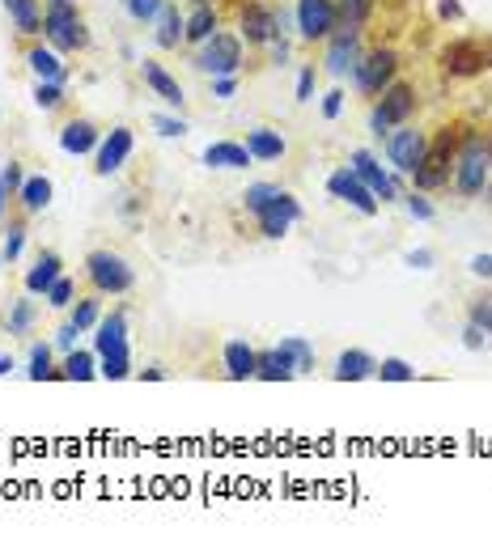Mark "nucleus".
<instances>
[{
    "instance_id": "f257e3e1",
    "label": "nucleus",
    "mask_w": 492,
    "mask_h": 551,
    "mask_svg": "<svg viewBox=\"0 0 492 551\" xmlns=\"http://www.w3.org/2000/svg\"><path fill=\"white\" fill-rule=\"evenodd\" d=\"M492 179V148L480 132H467L458 145V161H455V187L458 196H484V187Z\"/></svg>"
},
{
    "instance_id": "f03ea898",
    "label": "nucleus",
    "mask_w": 492,
    "mask_h": 551,
    "mask_svg": "<svg viewBox=\"0 0 492 551\" xmlns=\"http://www.w3.org/2000/svg\"><path fill=\"white\" fill-rule=\"evenodd\" d=\"M458 145H463L458 128H442L437 132V140L425 148V161L412 170L420 191H437V187L450 183V170H455V161H458Z\"/></svg>"
},
{
    "instance_id": "7ed1b4c3",
    "label": "nucleus",
    "mask_w": 492,
    "mask_h": 551,
    "mask_svg": "<svg viewBox=\"0 0 492 551\" xmlns=\"http://www.w3.org/2000/svg\"><path fill=\"white\" fill-rule=\"evenodd\" d=\"M43 35L64 51L89 47V30H86V22H81V13H77L73 0H51L47 13H43Z\"/></svg>"
},
{
    "instance_id": "20e7f679",
    "label": "nucleus",
    "mask_w": 492,
    "mask_h": 551,
    "mask_svg": "<svg viewBox=\"0 0 492 551\" xmlns=\"http://www.w3.org/2000/svg\"><path fill=\"white\" fill-rule=\"evenodd\" d=\"M437 64H442L446 77H480L492 68V47L484 38H455L442 47Z\"/></svg>"
},
{
    "instance_id": "39448f33",
    "label": "nucleus",
    "mask_w": 492,
    "mask_h": 551,
    "mask_svg": "<svg viewBox=\"0 0 492 551\" xmlns=\"http://www.w3.org/2000/svg\"><path fill=\"white\" fill-rule=\"evenodd\" d=\"M98 352L102 378H128V322H123V314L98 322Z\"/></svg>"
},
{
    "instance_id": "423d86ee",
    "label": "nucleus",
    "mask_w": 492,
    "mask_h": 551,
    "mask_svg": "<svg viewBox=\"0 0 492 551\" xmlns=\"http://www.w3.org/2000/svg\"><path fill=\"white\" fill-rule=\"evenodd\" d=\"M412 110H416V89H412V86H395V81H391V86L382 89V102L374 107V115H369V128H374L378 136L395 132V128L412 115Z\"/></svg>"
},
{
    "instance_id": "0eeeda50",
    "label": "nucleus",
    "mask_w": 492,
    "mask_h": 551,
    "mask_svg": "<svg viewBox=\"0 0 492 551\" xmlns=\"http://www.w3.org/2000/svg\"><path fill=\"white\" fill-rule=\"evenodd\" d=\"M86 276L98 293H128L132 289V268L119 255H111V250H94L86 259Z\"/></svg>"
},
{
    "instance_id": "6e6552de",
    "label": "nucleus",
    "mask_w": 492,
    "mask_h": 551,
    "mask_svg": "<svg viewBox=\"0 0 492 551\" xmlns=\"http://www.w3.org/2000/svg\"><path fill=\"white\" fill-rule=\"evenodd\" d=\"M196 64L212 77H234L242 68V43L234 35H212L204 38V51L196 56Z\"/></svg>"
},
{
    "instance_id": "1a4fd4ad",
    "label": "nucleus",
    "mask_w": 492,
    "mask_h": 551,
    "mask_svg": "<svg viewBox=\"0 0 492 551\" xmlns=\"http://www.w3.org/2000/svg\"><path fill=\"white\" fill-rule=\"evenodd\" d=\"M395 73H399V56H395L391 47L369 51L365 60L357 64V86H361V94H382V89L395 81Z\"/></svg>"
},
{
    "instance_id": "9d476101",
    "label": "nucleus",
    "mask_w": 492,
    "mask_h": 551,
    "mask_svg": "<svg viewBox=\"0 0 492 551\" xmlns=\"http://www.w3.org/2000/svg\"><path fill=\"white\" fill-rule=\"evenodd\" d=\"M425 148H429V136L420 132V128H395L386 136V153H391L395 170H404V174H412L425 161Z\"/></svg>"
},
{
    "instance_id": "9b49d317",
    "label": "nucleus",
    "mask_w": 492,
    "mask_h": 551,
    "mask_svg": "<svg viewBox=\"0 0 492 551\" xmlns=\"http://www.w3.org/2000/svg\"><path fill=\"white\" fill-rule=\"evenodd\" d=\"M335 0H302L297 5V30H302V38H332L335 30Z\"/></svg>"
},
{
    "instance_id": "f8f14e48",
    "label": "nucleus",
    "mask_w": 492,
    "mask_h": 551,
    "mask_svg": "<svg viewBox=\"0 0 492 551\" xmlns=\"http://www.w3.org/2000/svg\"><path fill=\"white\" fill-rule=\"evenodd\" d=\"M238 22H242L246 43H272V38L281 35L284 17H281L276 9H268V5H259V0H251V5H242V13H238Z\"/></svg>"
},
{
    "instance_id": "ddd939ff",
    "label": "nucleus",
    "mask_w": 492,
    "mask_h": 551,
    "mask_svg": "<svg viewBox=\"0 0 492 551\" xmlns=\"http://www.w3.org/2000/svg\"><path fill=\"white\" fill-rule=\"evenodd\" d=\"M361 30H340V35H332V43H327V73L332 77H344V73H357L361 64Z\"/></svg>"
},
{
    "instance_id": "4468645a",
    "label": "nucleus",
    "mask_w": 492,
    "mask_h": 551,
    "mask_svg": "<svg viewBox=\"0 0 492 551\" xmlns=\"http://www.w3.org/2000/svg\"><path fill=\"white\" fill-rule=\"evenodd\" d=\"M297 217H302V204H297L289 191H281L268 209H259V230H263V238H284Z\"/></svg>"
},
{
    "instance_id": "2eb2a0df",
    "label": "nucleus",
    "mask_w": 492,
    "mask_h": 551,
    "mask_svg": "<svg viewBox=\"0 0 492 551\" xmlns=\"http://www.w3.org/2000/svg\"><path fill=\"white\" fill-rule=\"evenodd\" d=\"M327 187H332V196L348 199L353 209H361V212H378V196H374V191H369V187L361 183L357 170H335L332 179H327Z\"/></svg>"
},
{
    "instance_id": "dca6fc26",
    "label": "nucleus",
    "mask_w": 492,
    "mask_h": 551,
    "mask_svg": "<svg viewBox=\"0 0 492 551\" xmlns=\"http://www.w3.org/2000/svg\"><path fill=\"white\" fill-rule=\"evenodd\" d=\"M353 170H357V179L369 187V191H374V196L382 199V204H386V199H395V183L386 179V174H382V166H378L374 158H369L365 148H361V153H353Z\"/></svg>"
},
{
    "instance_id": "f3484780",
    "label": "nucleus",
    "mask_w": 492,
    "mask_h": 551,
    "mask_svg": "<svg viewBox=\"0 0 492 551\" xmlns=\"http://www.w3.org/2000/svg\"><path fill=\"white\" fill-rule=\"evenodd\" d=\"M132 153V128H115L98 148V174H115Z\"/></svg>"
},
{
    "instance_id": "a211bd4d",
    "label": "nucleus",
    "mask_w": 492,
    "mask_h": 551,
    "mask_svg": "<svg viewBox=\"0 0 492 551\" xmlns=\"http://www.w3.org/2000/svg\"><path fill=\"white\" fill-rule=\"evenodd\" d=\"M255 365H259V352L251 343H242V340L225 343V378H234V382L255 378Z\"/></svg>"
},
{
    "instance_id": "6ab92c4d",
    "label": "nucleus",
    "mask_w": 492,
    "mask_h": 551,
    "mask_svg": "<svg viewBox=\"0 0 492 551\" xmlns=\"http://www.w3.org/2000/svg\"><path fill=\"white\" fill-rule=\"evenodd\" d=\"M204 161L209 166H217V170H246L251 166V153H246V145H234V140H217V145L204 148Z\"/></svg>"
},
{
    "instance_id": "aec40b11",
    "label": "nucleus",
    "mask_w": 492,
    "mask_h": 551,
    "mask_svg": "<svg viewBox=\"0 0 492 551\" xmlns=\"http://www.w3.org/2000/svg\"><path fill=\"white\" fill-rule=\"evenodd\" d=\"M140 73H145L149 89H153V94H158L161 102H170V107H183V86H179V81H174V77L166 73L161 64L145 60V64H140Z\"/></svg>"
},
{
    "instance_id": "412c9836",
    "label": "nucleus",
    "mask_w": 492,
    "mask_h": 551,
    "mask_svg": "<svg viewBox=\"0 0 492 551\" xmlns=\"http://www.w3.org/2000/svg\"><path fill=\"white\" fill-rule=\"evenodd\" d=\"M297 373L293 356L284 352V348H268V352H259V365H255V378L263 382H289Z\"/></svg>"
},
{
    "instance_id": "4be33fe9",
    "label": "nucleus",
    "mask_w": 492,
    "mask_h": 551,
    "mask_svg": "<svg viewBox=\"0 0 492 551\" xmlns=\"http://www.w3.org/2000/svg\"><path fill=\"white\" fill-rule=\"evenodd\" d=\"M374 373H378V361L369 352H361V348H353V352H344L335 361V378L340 382H361V378H374Z\"/></svg>"
},
{
    "instance_id": "5701e85b",
    "label": "nucleus",
    "mask_w": 492,
    "mask_h": 551,
    "mask_svg": "<svg viewBox=\"0 0 492 551\" xmlns=\"http://www.w3.org/2000/svg\"><path fill=\"white\" fill-rule=\"evenodd\" d=\"M246 153L255 161H281L284 158V136L281 132H268V128H255L246 136Z\"/></svg>"
},
{
    "instance_id": "b1692460",
    "label": "nucleus",
    "mask_w": 492,
    "mask_h": 551,
    "mask_svg": "<svg viewBox=\"0 0 492 551\" xmlns=\"http://www.w3.org/2000/svg\"><path fill=\"white\" fill-rule=\"evenodd\" d=\"M60 145H64V153H89V148L98 145V128L89 119H73L60 132Z\"/></svg>"
},
{
    "instance_id": "393cba45",
    "label": "nucleus",
    "mask_w": 492,
    "mask_h": 551,
    "mask_svg": "<svg viewBox=\"0 0 492 551\" xmlns=\"http://www.w3.org/2000/svg\"><path fill=\"white\" fill-rule=\"evenodd\" d=\"M56 281H60V255H43L26 271V293H47Z\"/></svg>"
},
{
    "instance_id": "a878e982",
    "label": "nucleus",
    "mask_w": 492,
    "mask_h": 551,
    "mask_svg": "<svg viewBox=\"0 0 492 551\" xmlns=\"http://www.w3.org/2000/svg\"><path fill=\"white\" fill-rule=\"evenodd\" d=\"M9 17L17 22V35H43V13H38V0H5Z\"/></svg>"
},
{
    "instance_id": "bb28decb",
    "label": "nucleus",
    "mask_w": 492,
    "mask_h": 551,
    "mask_svg": "<svg viewBox=\"0 0 492 551\" xmlns=\"http://www.w3.org/2000/svg\"><path fill=\"white\" fill-rule=\"evenodd\" d=\"M26 64L35 68L38 81H64V64H60V56H56V51L30 47V51H26Z\"/></svg>"
},
{
    "instance_id": "cd10ccee",
    "label": "nucleus",
    "mask_w": 492,
    "mask_h": 551,
    "mask_svg": "<svg viewBox=\"0 0 492 551\" xmlns=\"http://www.w3.org/2000/svg\"><path fill=\"white\" fill-rule=\"evenodd\" d=\"M217 35V13H212V5H196V13L187 17V30L183 38L187 43H204V38Z\"/></svg>"
},
{
    "instance_id": "c85d7f7f",
    "label": "nucleus",
    "mask_w": 492,
    "mask_h": 551,
    "mask_svg": "<svg viewBox=\"0 0 492 551\" xmlns=\"http://www.w3.org/2000/svg\"><path fill=\"white\" fill-rule=\"evenodd\" d=\"M183 30H187V22L179 17V9H174V5H161V13H158V47H179Z\"/></svg>"
},
{
    "instance_id": "c756f323",
    "label": "nucleus",
    "mask_w": 492,
    "mask_h": 551,
    "mask_svg": "<svg viewBox=\"0 0 492 551\" xmlns=\"http://www.w3.org/2000/svg\"><path fill=\"white\" fill-rule=\"evenodd\" d=\"M374 13V0H335V22L348 26V30H361Z\"/></svg>"
},
{
    "instance_id": "7c9ffc66",
    "label": "nucleus",
    "mask_w": 492,
    "mask_h": 551,
    "mask_svg": "<svg viewBox=\"0 0 492 551\" xmlns=\"http://www.w3.org/2000/svg\"><path fill=\"white\" fill-rule=\"evenodd\" d=\"M51 204V183L38 174V179H26L22 183V209L26 212H43Z\"/></svg>"
},
{
    "instance_id": "2f4dec72",
    "label": "nucleus",
    "mask_w": 492,
    "mask_h": 551,
    "mask_svg": "<svg viewBox=\"0 0 492 551\" xmlns=\"http://www.w3.org/2000/svg\"><path fill=\"white\" fill-rule=\"evenodd\" d=\"M281 196V187H272V183H255V187H246V196H242V204L251 212H259V209H268L272 199Z\"/></svg>"
},
{
    "instance_id": "473e14b6",
    "label": "nucleus",
    "mask_w": 492,
    "mask_h": 551,
    "mask_svg": "<svg viewBox=\"0 0 492 551\" xmlns=\"http://www.w3.org/2000/svg\"><path fill=\"white\" fill-rule=\"evenodd\" d=\"M64 378L89 382V378H94V356H89V352H73V356H68V365H64Z\"/></svg>"
},
{
    "instance_id": "72a5a7b5",
    "label": "nucleus",
    "mask_w": 492,
    "mask_h": 551,
    "mask_svg": "<svg viewBox=\"0 0 492 551\" xmlns=\"http://www.w3.org/2000/svg\"><path fill=\"white\" fill-rule=\"evenodd\" d=\"M378 378H386V382H412V378H416V369L407 365V361H399V356H391V361H382V365H378Z\"/></svg>"
},
{
    "instance_id": "f704fd0d",
    "label": "nucleus",
    "mask_w": 492,
    "mask_h": 551,
    "mask_svg": "<svg viewBox=\"0 0 492 551\" xmlns=\"http://www.w3.org/2000/svg\"><path fill=\"white\" fill-rule=\"evenodd\" d=\"M281 348H284V352H289V356H293L297 373H302V369H314V348H310L306 340H284Z\"/></svg>"
},
{
    "instance_id": "c9c22d12",
    "label": "nucleus",
    "mask_w": 492,
    "mask_h": 551,
    "mask_svg": "<svg viewBox=\"0 0 492 551\" xmlns=\"http://www.w3.org/2000/svg\"><path fill=\"white\" fill-rule=\"evenodd\" d=\"M98 310H102L98 297H86V301L73 310V327H77V331H89L94 322H98Z\"/></svg>"
},
{
    "instance_id": "e433bc0d",
    "label": "nucleus",
    "mask_w": 492,
    "mask_h": 551,
    "mask_svg": "<svg viewBox=\"0 0 492 551\" xmlns=\"http://www.w3.org/2000/svg\"><path fill=\"white\" fill-rule=\"evenodd\" d=\"M30 378L43 382V378H56V369H51V352L43 343H35V352H30Z\"/></svg>"
},
{
    "instance_id": "4c0bfd02",
    "label": "nucleus",
    "mask_w": 492,
    "mask_h": 551,
    "mask_svg": "<svg viewBox=\"0 0 492 551\" xmlns=\"http://www.w3.org/2000/svg\"><path fill=\"white\" fill-rule=\"evenodd\" d=\"M35 102L43 110H56L64 102V89H60V81H38V89H35Z\"/></svg>"
},
{
    "instance_id": "58836bf2",
    "label": "nucleus",
    "mask_w": 492,
    "mask_h": 551,
    "mask_svg": "<svg viewBox=\"0 0 492 551\" xmlns=\"http://www.w3.org/2000/svg\"><path fill=\"white\" fill-rule=\"evenodd\" d=\"M17 187H22V170H17V166H5V174H0V230H5V196H9V191H17Z\"/></svg>"
},
{
    "instance_id": "ea45409f",
    "label": "nucleus",
    "mask_w": 492,
    "mask_h": 551,
    "mask_svg": "<svg viewBox=\"0 0 492 551\" xmlns=\"http://www.w3.org/2000/svg\"><path fill=\"white\" fill-rule=\"evenodd\" d=\"M471 322H476L484 335H492V297H476V301H471Z\"/></svg>"
},
{
    "instance_id": "a19ab883",
    "label": "nucleus",
    "mask_w": 492,
    "mask_h": 551,
    "mask_svg": "<svg viewBox=\"0 0 492 551\" xmlns=\"http://www.w3.org/2000/svg\"><path fill=\"white\" fill-rule=\"evenodd\" d=\"M47 306H56V310H64V306H73V281H56L47 289Z\"/></svg>"
},
{
    "instance_id": "79ce46f5",
    "label": "nucleus",
    "mask_w": 492,
    "mask_h": 551,
    "mask_svg": "<svg viewBox=\"0 0 492 551\" xmlns=\"http://www.w3.org/2000/svg\"><path fill=\"white\" fill-rule=\"evenodd\" d=\"M161 5H166V0H128V13H132L136 22H153L161 13Z\"/></svg>"
},
{
    "instance_id": "37998d69",
    "label": "nucleus",
    "mask_w": 492,
    "mask_h": 551,
    "mask_svg": "<svg viewBox=\"0 0 492 551\" xmlns=\"http://www.w3.org/2000/svg\"><path fill=\"white\" fill-rule=\"evenodd\" d=\"M22 246H26V230H22V225H13L9 238H5V250H0V255H5V259L13 263V259L22 255Z\"/></svg>"
},
{
    "instance_id": "c03bdc74",
    "label": "nucleus",
    "mask_w": 492,
    "mask_h": 551,
    "mask_svg": "<svg viewBox=\"0 0 492 551\" xmlns=\"http://www.w3.org/2000/svg\"><path fill=\"white\" fill-rule=\"evenodd\" d=\"M30 319H35V306H30V301H17V310H13V319H9V331H26Z\"/></svg>"
},
{
    "instance_id": "a18cd8bd",
    "label": "nucleus",
    "mask_w": 492,
    "mask_h": 551,
    "mask_svg": "<svg viewBox=\"0 0 492 551\" xmlns=\"http://www.w3.org/2000/svg\"><path fill=\"white\" fill-rule=\"evenodd\" d=\"M407 212H412L416 220H429L433 217V204H429V199H420V196H407Z\"/></svg>"
},
{
    "instance_id": "49530a36",
    "label": "nucleus",
    "mask_w": 492,
    "mask_h": 551,
    "mask_svg": "<svg viewBox=\"0 0 492 551\" xmlns=\"http://www.w3.org/2000/svg\"><path fill=\"white\" fill-rule=\"evenodd\" d=\"M153 123H158V132H161V136H183V132H187V123H183V119H166V115H158Z\"/></svg>"
},
{
    "instance_id": "de8ad7c7",
    "label": "nucleus",
    "mask_w": 492,
    "mask_h": 551,
    "mask_svg": "<svg viewBox=\"0 0 492 551\" xmlns=\"http://www.w3.org/2000/svg\"><path fill=\"white\" fill-rule=\"evenodd\" d=\"M340 107H344V94H340V89H332V94H327V102H323V115H327V119H335V115H340Z\"/></svg>"
},
{
    "instance_id": "09e8293b",
    "label": "nucleus",
    "mask_w": 492,
    "mask_h": 551,
    "mask_svg": "<svg viewBox=\"0 0 492 551\" xmlns=\"http://www.w3.org/2000/svg\"><path fill=\"white\" fill-rule=\"evenodd\" d=\"M310 94H314V68H306V73H302V81H297V98L310 102Z\"/></svg>"
},
{
    "instance_id": "8fccbe9b",
    "label": "nucleus",
    "mask_w": 492,
    "mask_h": 551,
    "mask_svg": "<svg viewBox=\"0 0 492 551\" xmlns=\"http://www.w3.org/2000/svg\"><path fill=\"white\" fill-rule=\"evenodd\" d=\"M471 271H476V276H488V281H492V255H476V259H471Z\"/></svg>"
},
{
    "instance_id": "3c124183",
    "label": "nucleus",
    "mask_w": 492,
    "mask_h": 551,
    "mask_svg": "<svg viewBox=\"0 0 492 551\" xmlns=\"http://www.w3.org/2000/svg\"><path fill=\"white\" fill-rule=\"evenodd\" d=\"M463 335H467V348H480V343H484V331L476 327V322H467V331H463Z\"/></svg>"
},
{
    "instance_id": "603ef678",
    "label": "nucleus",
    "mask_w": 492,
    "mask_h": 551,
    "mask_svg": "<svg viewBox=\"0 0 492 551\" xmlns=\"http://www.w3.org/2000/svg\"><path fill=\"white\" fill-rule=\"evenodd\" d=\"M407 263H412V268H429L433 255H429V250H412V255H407Z\"/></svg>"
},
{
    "instance_id": "864d4df0",
    "label": "nucleus",
    "mask_w": 492,
    "mask_h": 551,
    "mask_svg": "<svg viewBox=\"0 0 492 551\" xmlns=\"http://www.w3.org/2000/svg\"><path fill=\"white\" fill-rule=\"evenodd\" d=\"M234 94V77H217V98H230Z\"/></svg>"
},
{
    "instance_id": "5fc2aeb1",
    "label": "nucleus",
    "mask_w": 492,
    "mask_h": 551,
    "mask_svg": "<svg viewBox=\"0 0 492 551\" xmlns=\"http://www.w3.org/2000/svg\"><path fill=\"white\" fill-rule=\"evenodd\" d=\"M442 17H463V9H458V0H442Z\"/></svg>"
},
{
    "instance_id": "6e6d98bb",
    "label": "nucleus",
    "mask_w": 492,
    "mask_h": 551,
    "mask_svg": "<svg viewBox=\"0 0 492 551\" xmlns=\"http://www.w3.org/2000/svg\"><path fill=\"white\" fill-rule=\"evenodd\" d=\"M73 335H81V331H77V327H73V322H68V327H64V331H60V343H64V348H73Z\"/></svg>"
},
{
    "instance_id": "4d7b16f0",
    "label": "nucleus",
    "mask_w": 492,
    "mask_h": 551,
    "mask_svg": "<svg viewBox=\"0 0 492 551\" xmlns=\"http://www.w3.org/2000/svg\"><path fill=\"white\" fill-rule=\"evenodd\" d=\"M9 369H13V361L9 356H0V373H9Z\"/></svg>"
},
{
    "instance_id": "13d9d810",
    "label": "nucleus",
    "mask_w": 492,
    "mask_h": 551,
    "mask_svg": "<svg viewBox=\"0 0 492 551\" xmlns=\"http://www.w3.org/2000/svg\"><path fill=\"white\" fill-rule=\"evenodd\" d=\"M196 5H212V0H196Z\"/></svg>"
},
{
    "instance_id": "bf43d9fd",
    "label": "nucleus",
    "mask_w": 492,
    "mask_h": 551,
    "mask_svg": "<svg viewBox=\"0 0 492 551\" xmlns=\"http://www.w3.org/2000/svg\"><path fill=\"white\" fill-rule=\"evenodd\" d=\"M488 191H492V179H488Z\"/></svg>"
},
{
    "instance_id": "052dcab7",
    "label": "nucleus",
    "mask_w": 492,
    "mask_h": 551,
    "mask_svg": "<svg viewBox=\"0 0 492 551\" xmlns=\"http://www.w3.org/2000/svg\"><path fill=\"white\" fill-rule=\"evenodd\" d=\"M488 148H492V140H488Z\"/></svg>"
},
{
    "instance_id": "680f3d73",
    "label": "nucleus",
    "mask_w": 492,
    "mask_h": 551,
    "mask_svg": "<svg viewBox=\"0 0 492 551\" xmlns=\"http://www.w3.org/2000/svg\"><path fill=\"white\" fill-rule=\"evenodd\" d=\"M0 259H5V255H0Z\"/></svg>"
}]
</instances>
